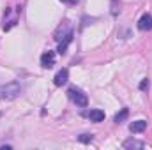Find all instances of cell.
<instances>
[{
	"label": "cell",
	"instance_id": "cell-11",
	"mask_svg": "<svg viewBox=\"0 0 152 150\" xmlns=\"http://www.w3.org/2000/svg\"><path fill=\"white\" fill-rule=\"evenodd\" d=\"M78 141H81V143H90V141H92V134H80V136H78Z\"/></svg>",
	"mask_w": 152,
	"mask_h": 150
},
{
	"label": "cell",
	"instance_id": "cell-5",
	"mask_svg": "<svg viewBox=\"0 0 152 150\" xmlns=\"http://www.w3.org/2000/svg\"><path fill=\"white\" fill-rule=\"evenodd\" d=\"M67 79H69V71H67V69H60V71L55 74V78H53V81H55V85H57V87L66 85V83H67Z\"/></svg>",
	"mask_w": 152,
	"mask_h": 150
},
{
	"label": "cell",
	"instance_id": "cell-4",
	"mask_svg": "<svg viewBox=\"0 0 152 150\" xmlns=\"http://www.w3.org/2000/svg\"><path fill=\"white\" fill-rule=\"evenodd\" d=\"M138 28L142 32H149L152 30V14H143L138 21Z\"/></svg>",
	"mask_w": 152,
	"mask_h": 150
},
{
	"label": "cell",
	"instance_id": "cell-7",
	"mask_svg": "<svg viewBox=\"0 0 152 150\" xmlns=\"http://www.w3.org/2000/svg\"><path fill=\"white\" fill-rule=\"evenodd\" d=\"M145 129H147V122L145 120H136V122H133L129 125V131L131 133H143Z\"/></svg>",
	"mask_w": 152,
	"mask_h": 150
},
{
	"label": "cell",
	"instance_id": "cell-1",
	"mask_svg": "<svg viewBox=\"0 0 152 150\" xmlns=\"http://www.w3.org/2000/svg\"><path fill=\"white\" fill-rule=\"evenodd\" d=\"M21 92V85L18 81H11V83H5L0 87V99L4 101H12L20 95Z\"/></svg>",
	"mask_w": 152,
	"mask_h": 150
},
{
	"label": "cell",
	"instance_id": "cell-3",
	"mask_svg": "<svg viewBox=\"0 0 152 150\" xmlns=\"http://www.w3.org/2000/svg\"><path fill=\"white\" fill-rule=\"evenodd\" d=\"M41 66H42L44 69L53 67V66H55V53H53V51H46V53H42V57H41Z\"/></svg>",
	"mask_w": 152,
	"mask_h": 150
},
{
	"label": "cell",
	"instance_id": "cell-15",
	"mask_svg": "<svg viewBox=\"0 0 152 150\" xmlns=\"http://www.w3.org/2000/svg\"><path fill=\"white\" fill-rule=\"evenodd\" d=\"M62 2H67V0H62Z\"/></svg>",
	"mask_w": 152,
	"mask_h": 150
},
{
	"label": "cell",
	"instance_id": "cell-14",
	"mask_svg": "<svg viewBox=\"0 0 152 150\" xmlns=\"http://www.w3.org/2000/svg\"><path fill=\"white\" fill-rule=\"evenodd\" d=\"M67 2H69V4H76V2H78V0H67Z\"/></svg>",
	"mask_w": 152,
	"mask_h": 150
},
{
	"label": "cell",
	"instance_id": "cell-2",
	"mask_svg": "<svg viewBox=\"0 0 152 150\" xmlns=\"http://www.w3.org/2000/svg\"><path fill=\"white\" fill-rule=\"evenodd\" d=\"M69 97H71V101L75 103L76 106H81V108H85L87 104H88V99H87V95L81 92V90H78V88H69Z\"/></svg>",
	"mask_w": 152,
	"mask_h": 150
},
{
	"label": "cell",
	"instance_id": "cell-6",
	"mask_svg": "<svg viewBox=\"0 0 152 150\" xmlns=\"http://www.w3.org/2000/svg\"><path fill=\"white\" fill-rule=\"evenodd\" d=\"M71 41H73V32H69L66 37L60 41V44H58V50H57V51H58L60 55H64V53L67 51V46H69V42H71Z\"/></svg>",
	"mask_w": 152,
	"mask_h": 150
},
{
	"label": "cell",
	"instance_id": "cell-10",
	"mask_svg": "<svg viewBox=\"0 0 152 150\" xmlns=\"http://www.w3.org/2000/svg\"><path fill=\"white\" fill-rule=\"evenodd\" d=\"M127 117H129V110H127V108H122L120 111L115 115L113 120H115V124H122V122H126V118H127Z\"/></svg>",
	"mask_w": 152,
	"mask_h": 150
},
{
	"label": "cell",
	"instance_id": "cell-9",
	"mask_svg": "<svg viewBox=\"0 0 152 150\" xmlns=\"http://www.w3.org/2000/svg\"><path fill=\"white\" fill-rule=\"evenodd\" d=\"M122 147L124 149H143L145 145H143V141H138V140H127V141H124Z\"/></svg>",
	"mask_w": 152,
	"mask_h": 150
},
{
	"label": "cell",
	"instance_id": "cell-8",
	"mask_svg": "<svg viewBox=\"0 0 152 150\" xmlns=\"http://www.w3.org/2000/svg\"><path fill=\"white\" fill-rule=\"evenodd\" d=\"M88 118H90L92 122H103V120H104V111H101V110H92V111L88 113Z\"/></svg>",
	"mask_w": 152,
	"mask_h": 150
},
{
	"label": "cell",
	"instance_id": "cell-12",
	"mask_svg": "<svg viewBox=\"0 0 152 150\" xmlns=\"http://www.w3.org/2000/svg\"><path fill=\"white\" fill-rule=\"evenodd\" d=\"M118 4H120V0H112V14H113V16H117L118 11H120V9H118Z\"/></svg>",
	"mask_w": 152,
	"mask_h": 150
},
{
	"label": "cell",
	"instance_id": "cell-13",
	"mask_svg": "<svg viewBox=\"0 0 152 150\" xmlns=\"http://www.w3.org/2000/svg\"><path fill=\"white\" fill-rule=\"evenodd\" d=\"M140 88H142V90H145V88H149V79H143V81L140 83Z\"/></svg>",
	"mask_w": 152,
	"mask_h": 150
}]
</instances>
